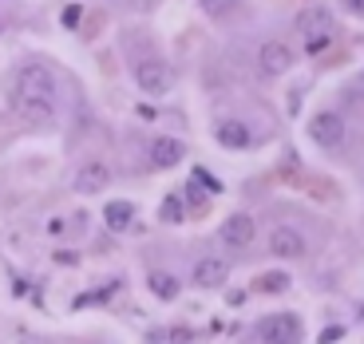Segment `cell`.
Masks as SVG:
<instances>
[{
    "instance_id": "cell-13",
    "label": "cell",
    "mask_w": 364,
    "mask_h": 344,
    "mask_svg": "<svg viewBox=\"0 0 364 344\" xmlns=\"http://www.w3.org/2000/svg\"><path fill=\"white\" fill-rule=\"evenodd\" d=\"M103 217H107V226L115 230H127L131 226V217H135V206H131V202H111L107 210H103Z\"/></svg>"
},
{
    "instance_id": "cell-18",
    "label": "cell",
    "mask_w": 364,
    "mask_h": 344,
    "mask_svg": "<svg viewBox=\"0 0 364 344\" xmlns=\"http://www.w3.org/2000/svg\"><path fill=\"white\" fill-rule=\"evenodd\" d=\"M24 344H48V340H36V336H24Z\"/></svg>"
},
{
    "instance_id": "cell-10",
    "label": "cell",
    "mask_w": 364,
    "mask_h": 344,
    "mask_svg": "<svg viewBox=\"0 0 364 344\" xmlns=\"http://www.w3.org/2000/svg\"><path fill=\"white\" fill-rule=\"evenodd\" d=\"M254 217L250 214H234V217H226V226H222V242L226 245H250L254 242Z\"/></svg>"
},
{
    "instance_id": "cell-7",
    "label": "cell",
    "mask_w": 364,
    "mask_h": 344,
    "mask_svg": "<svg viewBox=\"0 0 364 344\" xmlns=\"http://www.w3.org/2000/svg\"><path fill=\"white\" fill-rule=\"evenodd\" d=\"M269 249H273L277 257H301L309 245H305V234H301V230L277 226V230H273V237H269Z\"/></svg>"
},
{
    "instance_id": "cell-5",
    "label": "cell",
    "mask_w": 364,
    "mask_h": 344,
    "mask_svg": "<svg viewBox=\"0 0 364 344\" xmlns=\"http://www.w3.org/2000/svg\"><path fill=\"white\" fill-rule=\"evenodd\" d=\"M309 135H313L317 146H341L345 143V119L333 115V111H321V115L309 123Z\"/></svg>"
},
{
    "instance_id": "cell-11",
    "label": "cell",
    "mask_w": 364,
    "mask_h": 344,
    "mask_svg": "<svg viewBox=\"0 0 364 344\" xmlns=\"http://www.w3.org/2000/svg\"><path fill=\"white\" fill-rule=\"evenodd\" d=\"M182 154H186V146L178 139H155L151 143V166H178Z\"/></svg>"
},
{
    "instance_id": "cell-4",
    "label": "cell",
    "mask_w": 364,
    "mask_h": 344,
    "mask_svg": "<svg viewBox=\"0 0 364 344\" xmlns=\"http://www.w3.org/2000/svg\"><path fill=\"white\" fill-rule=\"evenodd\" d=\"M293 68V52L285 44H262V52H257V72L265 75V80H277V75H285Z\"/></svg>"
},
{
    "instance_id": "cell-15",
    "label": "cell",
    "mask_w": 364,
    "mask_h": 344,
    "mask_svg": "<svg viewBox=\"0 0 364 344\" xmlns=\"http://www.w3.org/2000/svg\"><path fill=\"white\" fill-rule=\"evenodd\" d=\"M159 214H163V222H171V226H174V222H182V202L171 194V198L163 202V210H159Z\"/></svg>"
},
{
    "instance_id": "cell-16",
    "label": "cell",
    "mask_w": 364,
    "mask_h": 344,
    "mask_svg": "<svg viewBox=\"0 0 364 344\" xmlns=\"http://www.w3.org/2000/svg\"><path fill=\"white\" fill-rule=\"evenodd\" d=\"M285 281H289L285 273H265V277H262V289H265V293H282Z\"/></svg>"
},
{
    "instance_id": "cell-2",
    "label": "cell",
    "mask_w": 364,
    "mask_h": 344,
    "mask_svg": "<svg viewBox=\"0 0 364 344\" xmlns=\"http://www.w3.org/2000/svg\"><path fill=\"white\" fill-rule=\"evenodd\" d=\"M301 336V321L293 313H273L257 325V340L262 344H297Z\"/></svg>"
},
{
    "instance_id": "cell-17",
    "label": "cell",
    "mask_w": 364,
    "mask_h": 344,
    "mask_svg": "<svg viewBox=\"0 0 364 344\" xmlns=\"http://www.w3.org/2000/svg\"><path fill=\"white\" fill-rule=\"evenodd\" d=\"M80 16H83V12H80V4H72V9H64V24H68V28H75V24H80Z\"/></svg>"
},
{
    "instance_id": "cell-19",
    "label": "cell",
    "mask_w": 364,
    "mask_h": 344,
    "mask_svg": "<svg viewBox=\"0 0 364 344\" xmlns=\"http://www.w3.org/2000/svg\"><path fill=\"white\" fill-rule=\"evenodd\" d=\"M0 32H4V20H0Z\"/></svg>"
},
{
    "instance_id": "cell-3",
    "label": "cell",
    "mask_w": 364,
    "mask_h": 344,
    "mask_svg": "<svg viewBox=\"0 0 364 344\" xmlns=\"http://www.w3.org/2000/svg\"><path fill=\"white\" fill-rule=\"evenodd\" d=\"M135 83L146 95H166L174 87V72L163 60H143V64H135Z\"/></svg>"
},
{
    "instance_id": "cell-14",
    "label": "cell",
    "mask_w": 364,
    "mask_h": 344,
    "mask_svg": "<svg viewBox=\"0 0 364 344\" xmlns=\"http://www.w3.org/2000/svg\"><path fill=\"white\" fill-rule=\"evenodd\" d=\"M218 143H226V146H246V143H250V131L242 127V123H222V127H218Z\"/></svg>"
},
{
    "instance_id": "cell-1",
    "label": "cell",
    "mask_w": 364,
    "mask_h": 344,
    "mask_svg": "<svg viewBox=\"0 0 364 344\" xmlns=\"http://www.w3.org/2000/svg\"><path fill=\"white\" fill-rule=\"evenodd\" d=\"M12 107L28 119V123H52L55 115V75L44 64H24L16 75V95Z\"/></svg>"
},
{
    "instance_id": "cell-12",
    "label": "cell",
    "mask_w": 364,
    "mask_h": 344,
    "mask_svg": "<svg viewBox=\"0 0 364 344\" xmlns=\"http://www.w3.org/2000/svg\"><path fill=\"white\" fill-rule=\"evenodd\" d=\"M146 285H151V293H155L159 301H174L178 297V277H174V273H163V269H155L151 273V277H146Z\"/></svg>"
},
{
    "instance_id": "cell-8",
    "label": "cell",
    "mask_w": 364,
    "mask_h": 344,
    "mask_svg": "<svg viewBox=\"0 0 364 344\" xmlns=\"http://www.w3.org/2000/svg\"><path fill=\"white\" fill-rule=\"evenodd\" d=\"M328 28H333L328 12H305V16H301V32H305L309 52H321V48L328 44Z\"/></svg>"
},
{
    "instance_id": "cell-6",
    "label": "cell",
    "mask_w": 364,
    "mask_h": 344,
    "mask_svg": "<svg viewBox=\"0 0 364 344\" xmlns=\"http://www.w3.org/2000/svg\"><path fill=\"white\" fill-rule=\"evenodd\" d=\"M194 281H198L202 289H218V285H226L230 281V262L226 257H198L194 262Z\"/></svg>"
},
{
    "instance_id": "cell-9",
    "label": "cell",
    "mask_w": 364,
    "mask_h": 344,
    "mask_svg": "<svg viewBox=\"0 0 364 344\" xmlns=\"http://www.w3.org/2000/svg\"><path fill=\"white\" fill-rule=\"evenodd\" d=\"M107 182H111V171H107L103 163H83L72 186H75L80 194H100L103 186H107Z\"/></svg>"
}]
</instances>
